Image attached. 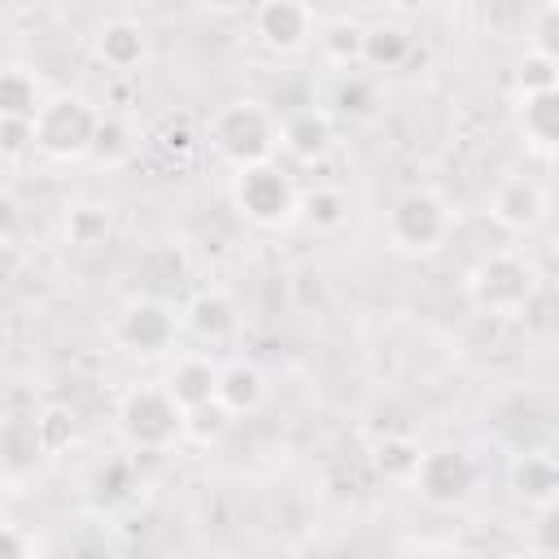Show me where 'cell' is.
Listing matches in <instances>:
<instances>
[{
  "mask_svg": "<svg viewBox=\"0 0 559 559\" xmlns=\"http://www.w3.org/2000/svg\"><path fill=\"white\" fill-rule=\"evenodd\" d=\"M92 135H96V118L74 96H61V100L44 105L39 118H35V140L44 148H52V153H79Z\"/></svg>",
  "mask_w": 559,
  "mask_h": 559,
  "instance_id": "obj_1",
  "label": "cell"
},
{
  "mask_svg": "<svg viewBox=\"0 0 559 559\" xmlns=\"http://www.w3.org/2000/svg\"><path fill=\"white\" fill-rule=\"evenodd\" d=\"M236 201H240V210L249 214V218H258V223H275V218H284L288 214V205H293V188H288V179L275 170V166H245L240 170V179H236Z\"/></svg>",
  "mask_w": 559,
  "mask_h": 559,
  "instance_id": "obj_2",
  "label": "cell"
},
{
  "mask_svg": "<svg viewBox=\"0 0 559 559\" xmlns=\"http://www.w3.org/2000/svg\"><path fill=\"white\" fill-rule=\"evenodd\" d=\"M214 135H218V144L231 157H262L266 144H271V118L253 100H240V105H231V109L218 114Z\"/></svg>",
  "mask_w": 559,
  "mask_h": 559,
  "instance_id": "obj_3",
  "label": "cell"
},
{
  "mask_svg": "<svg viewBox=\"0 0 559 559\" xmlns=\"http://www.w3.org/2000/svg\"><path fill=\"white\" fill-rule=\"evenodd\" d=\"M122 419H127V432H131L135 441L157 445V441H166V437L175 432V424H179V402H175L170 389H166V393H162V389H140V393L127 397Z\"/></svg>",
  "mask_w": 559,
  "mask_h": 559,
  "instance_id": "obj_4",
  "label": "cell"
},
{
  "mask_svg": "<svg viewBox=\"0 0 559 559\" xmlns=\"http://www.w3.org/2000/svg\"><path fill=\"white\" fill-rule=\"evenodd\" d=\"M445 231V214L432 197L424 192H411L397 201L393 210V236L406 245V249H432V240H441Z\"/></svg>",
  "mask_w": 559,
  "mask_h": 559,
  "instance_id": "obj_5",
  "label": "cell"
},
{
  "mask_svg": "<svg viewBox=\"0 0 559 559\" xmlns=\"http://www.w3.org/2000/svg\"><path fill=\"white\" fill-rule=\"evenodd\" d=\"M419 485H424L428 498L450 502V498H463V493H467L472 467H467L463 454H450V450H445V454H428V459L419 463Z\"/></svg>",
  "mask_w": 559,
  "mask_h": 559,
  "instance_id": "obj_6",
  "label": "cell"
},
{
  "mask_svg": "<svg viewBox=\"0 0 559 559\" xmlns=\"http://www.w3.org/2000/svg\"><path fill=\"white\" fill-rule=\"evenodd\" d=\"M480 297L489 306H520L528 297V266H520L511 258H493L480 271Z\"/></svg>",
  "mask_w": 559,
  "mask_h": 559,
  "instance_id": "obj_7",
  "label": "cell"
},
{
  "mask_svg": "<svg viewBox=\"0 0 559 559\" xmlns=\"http://www.w3.org/2000/svg\"><path fill=\"white\" fill-rule=\"evenodd\" d=\"M258 26L271 44L280 48H293L301 35H306V9L297 0H266L262 13H258Z\"/></svg>",
  "mask_w": 559,
  "mask_h": 559,
  "instance_id": "obj_8",
  "label": "cell"
},
{
  "mask_svg": "<svg viewBox=\"0 0 559 559\" xmlns=\"http://www.w3.org/2000/svg\"><path fill=\"white\" fill-rule=\"evenodd\" d=\"M524 127H528L533 140L559 144V83L528 96V105H524Z\"/></svg>",
  "mask_w": 559,
  "mask_h": 559,
  "instance_id": "obj_9",
  "label": "cell"
},
{
  "mask_svg": "<svg viewBox=\"0 0 559 559\" xmlns=\"http://www.w3.org/2000/svg\"><path fill=\"white\" fill-rule=\"evenodd\" d=\"M170 393L179 406H201L218 393V376L210 371V362H183L175 376H170Z\"/></svg>",
  "mask_w": 559,
  "mask_h": 559,
  "instance_id": "obj_10",
  "label": "cell"
},
{
  "mask_svg": "<svg viewBox=\"0 0 559 559\" xmlns=\"http://www.w3.org/2000/svg\"><path fill=\"white\" fill-rule=\"evenodd\" d=\"M493 214H498L502 223H511V227L533 223V218H537V188H533V183H524V179H511V183L498 192Z\"/></svg>",
  "mask_w": 559,
  "mask_h": 559,
  "instance_id": "obj_11",
  "label": "cell"
},
{
  "mask_svg": "<svg viewBox=\"0 0 559 559\" xmlns=\"http://www.w3.org/2000/svg\"><path fill=\"white\" fill-rule=\"evenodd\" d=\"M166 332H170V323H166V314H162L157 306H135V310L127 314V341L140 345V349L162 345Z\"/></svg>",
  "mask_w": 559,
  "mask_h": 559,
  "instance_id": "obj_12",
  "label": "cell"
},
{
  "mask_svg": "<svg viewBox=\"0 0 559 559\" xmlns=\"http://www.w3.org/2000/svg\"><path fill=\"white\" fill-rule=\"evenodd\" d=\"M218 397H223L227 406H253V402L262 397L258 371H253V367H231V371H223V376H218Z\"/></svg>",
  "mask_w": 559,
  "mask_h": 559,
  "instance_id": "obj_13",
  "label": "cell"
},
{
  "mask_svg": "<svg viewBox=\"0 0 559 559\" xmlns=\"http://www.w3.org/2000/svg\"><path fill=\"white\" fill-rule=\"evenodd\" d=\"M100 57L114 66H131L140 57V31L135 26H109L100 35Z\"/></svg>",
  "mask_w": 559,
  "mask_h": 559,
  "instance_id": "obj_14",
  "label": "cell"
},
{
  "mask_svg": "<svg viewBox=\"0 0 559 559\" xmlns=\"http://www.w3.org/2000/svg\"><path fill=\"white\" fill-rule=\"evenodd\" d=\"M284 135H288V144H293L301 157H310V153H319V148L328 144V127H323V118H314V114L293 118Z\"/></svg>",
  "mask_w": 559,
  "mask_h": 559,
  "instance_id": "obj_15",
  "label": "cell"
},
{
  "mask_svg": "<svg viewBox=\"0 0 559 559\" xmlns=\"http://www.w3.org/2000/svg\"><path fill=\"white\" fill-rule=\"evenodd\" d=\"M362 52H367L371 61H380V66H393V61L406 52V35H402L397 26H380V31H371V35H367Z\"/></svg>",
  "mask_w": 559,
  "mask_h": 559,
  "instance_id": "obj_16",
  "label": "cell"
},
{
  "mask_svg": "<svg viewBox=\"0 0 559 559\" xmlns=\"http://www.w3.org/2000/svg\"><path fill=\"white\" fill-rule=\"evenodd\" d=\"M4 114L9 118H35V83H26L17 70L4 74Z\"/></svg>",
  "mask_w": 559,
  "mask_h": 559,
  "instance_id": "obj_17",
  "label": "cell"
},
{
  "mask_svg": "<svg viewBox=\"0 0 559 559\" xmlns=\"http://www.w3.org/2000/svg\"><path fill=\"white\" fill-rule=\"evenodd\" d=\"M197 319V328L201 332H223L227 323H231V314H227V301H218V297H205V301H197V310H192Z\"/></svg>",
  "mask_w": 559,
  "mask_h": 559,
  "instance_id": "obj_18",
  "label": "cell"
},
{
  "mask_svg": "<svg viewBox=\"0 0 559 559\" xmlns=\"http://www.w3.org/2000/svg\"><path fill=\"white\" fill-rule=\"evenodd\" d=\"M310 218L319 227H336L341 223V197L336 192H314L310 197Z\"/></svg>",
  "mask_w": 559,
  "mask_h": 559,
  "instance_id": "obj_19",
  "label": "cell"
},
{
  "mask_svg": "<svg viewBox=\"0 0 559 559\" xmlns=\"http://www.w3.org/2000/svg\"><path fill=\"white\" fill-rule=\"evenodd\" d=\"M362 44H367V35H362L358 26H336V31H332V39H328V48H332L336 57H358V52H362Z\"/></svg>",
  "mask_w": 559,
  "mask_h": 559,
  "instance_id": "obj_20",
  "label": "cell"
},
{
  "mask_svg": "<svg viewBox=\"0 0 559 559\" xmlns=\"http://www.w3.org/2000/svg\"><path fill=\"white\" fill-rule=\"evenodd\" d=\"M537 48L546 57H559V9H550L542 22H537Z\"/></svg>",
  "mask_w": 559,
  "mask_h": 559,
  "instance_id": "obj_21",
  "label": "cell"
},
{
  "mask_svg": "<svg viewBox=\"0 0 559 559\" xmlns=\"http://www.w3.org/2000/svg\"><path fill=\"white\" fill-rule=\"evenodd\" d=\"M520 83H528V92H542V87H555V74H550V61H546V57H537V61H528V66L520 70Z\"/></svg>",
  "mask_w": 559,
  "mask_h": 559,
  "instance_id": "obj_22",
  "label": "cell"
},
{
  "mask_svg": "<svg viewBox=\"0 0 559 559\" xmlns=\"http://www.w3.org/2000/svg\"><path fill=\"white\" fill-rule=\"evenodd\" d=\"M210 4H214V9H227V13H231V9H240L245 0H210Z\"/></svg>",
  "mask_w": 559,
  "mask_h": 559,
  "instance_id": "obj_23",
  "label": "cell"
},
{
  "mask_svg": "<svg viewBox=\"0 0 559 559\" xmlns=\"http://www.w3.org/2000/svg\"><path fill=\"white\" fill-rule=\"evenodd\" d=\"M555 9H559V0H555Z\"/></svg>",
  "mask_w": 559,
  "mask_h": 559,
  "instance_id": "obj_24",
  "label": "cell"
}]
</instances>
